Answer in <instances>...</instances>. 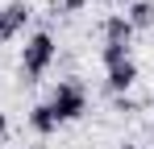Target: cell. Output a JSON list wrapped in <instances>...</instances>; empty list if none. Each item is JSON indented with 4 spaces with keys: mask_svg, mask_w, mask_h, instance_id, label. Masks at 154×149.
<instances>
[{
    "mask_svg": "<svg viewBox=\"0 0 154 149\" xmlns=\"http://www.w3.org/2000/svg\"><path fill=\"white\" fill-rule=\"evenodd\" d=\"M129 50H133V46H108V42H104V46H100V62H104V71H112V66L129 62Z\"/></svg>",
    "mask_w": 154,
    "mask_h": 149,
    "instance_id": "ba28073f",
    "label": "cell"
},
{
    "mask_svg": "<svg viewBox=\"0 0 154 149\" xmlns=\"http://www.w3.org/2000/svg\"><path fill=\"white\" fill-rule=\"evenodd\" d=\"M29 128L38 133V137H50V133H58V116H54L50 104H33L29 108Z\"/></svg>",
    "mask_w": 154,
    "mask_h": 149,
    "instance_id": "8992f818",
    "label": "cell"
},
{
    "mask_svg": "<svg viewBox=\"0 0 154 149\" xmlns=\"http://www.w3.org/2000/svg\"><path fill=\"white\" fill-rule=\"evenodd\" d=\"M4 133H8V120H4V112H0V141H4Z\"/></svg>",
    "mask_w": 154,
    "mask_h": 149,
    "instance_id": "8fae6325",
    "label": "cell"
},
{
    "mask_svg": "<svg viewBox=\"0 0 154 149\" xmlns=\"http://www.w3.org/2000/svg\"><path fill=\"white\" fill-rule=\"evenodd\" d=\"M125 21L133 25V33H137V29H154V4L150 0H133L125 8Z\"/></svg>",
    "mask_w": 154,
    "mask_h": 149,
    "instance_id": "52a82bcc",
    "label": "cell"
},
{
    "mask_svg": "<svg viewBox=\"0 0 154 149\" xmlns=\"http://www.w3.org/2000/svg\"><path fill=\"white\" fill-rule=\"evenodd\" d=\"M117 112H133V99H129V95H117Z\"/></svg>",
    "mask_w": 154,
    "mask_h": 149,
    "instance_id": "30bf717a",
    "label": "cell"
},
{
    "mask_svg": "<svg viewBox=\"0 0 154 149\" xmlns=\"http://www.w3.org/2000/svg\"><path fill=\"white\" fill-rule=\"evenodd\" d=\"M104 42L108 46H133V25L125 21V13L104 17Z\"/></svg>",
    "mask_w": 154,
    "mask_h": 149,
    "instance_id": "5b68a950",
    "label": "cell"
},
{
    "mask_svg": "<svg viewBox=\"0 0 154 149\" xmlns=\"http://www.w3.org/2000/svg\"><path fill=\"white\" fill-rule=\"evenodd\" d=\"M83 4H88V0H54V8H58V13H79Z\"/></svg>",
    "mask_w": 154,
    "mask_h": 149,
    "instance_id": "9c48e42d",
    "label": "cell"
},
{
    "mask_svg": "<svg viewBox=\"0 0 154 149\" xmlns=\"http://www.w3.org/2000/svg\"><path fill=\"white\" fill-rule=\"evenodd\" d=\"M121 149H133V145H121Z\"/></svg>",
    "mask_w": 154,
    "mask_h": 149,
    "instance_id": "7c38bea8",
    "label": "cell"
},
{
    "mask_svg": "<svg viewBox=\"0 0 154 149\" xmlns=\"http://www.w3.org/2000/svg\"><path fill=\"white\" fill-rule=\"evenodd\" d=\"M58 58V46H54V37L46 29H38V33H29L25 50H21V74H25V83H38L42 74L50 71V62Z\"/></svg>",
    "mask_w": 154,
    "mask_h": 149,
    "instance_id": "6da1fadb",
    "label": "cell"
},
{
    "mask_svg": "<svg viewBox=\"0 0 154 149\" xmlns=\"http://www.w3.org/2000/svg\"><path fill=\"white\" fill-rule=\"evenodd\" d=\"M46 104L54 108L58 124H67V120H79V116L88 112V91H83V83H79V79H63V83L50 91Z\"/></svg>",
    "mask_w": 154,
    "mask_h": 149,
    "instance_id": "7a4b0ae2",
    "label": "cell"
},
{
    "mask_svg": "<svg viewBox=\"0 0 154 149\" xmlns=\"http://www.w3.org/2000/svg\"><path fill=\"white\" fill-rule=\"evenodd\" d=\"M133 83H137V62H133V58H129V62H121V66H112V71L104 74V87H108L112 95H125Z\"/></svg>",
    "mask_w": 154,
    "mask_h": 149,
    "instance_id": "277c9868",
    "label": "cell"
},
{
    "mask_svg": "<svg viewBox=\"0 0 154 149\" xmlns=\"http://www.w3.org/2000/svg\"><path fill=\"white\" fill-rule=\"evenodd\" d=\"M25 25H29V4H25V0L4 4V8H0V42H13Z\"/></svg>",
    "mask_w": 154,
    "mask_h": 149,
    "instance_id": "3957f363",
    "label": "cell"
}]
</instances>
